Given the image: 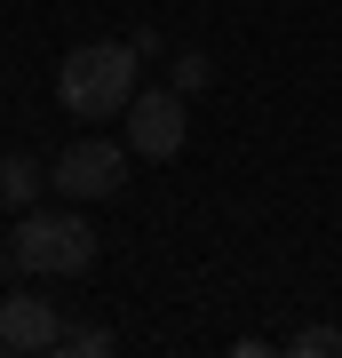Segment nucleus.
Masks as SVG:
<instances>
[{"mask_svg":"<svg viewBox=\"0 0 342 358\" xmlns=\"http://www.w3.org/2000/svg\"><path fill=\"white\" fill-rule=\"evenodd\" d=\"M136 96V40H80L56 64V103L80 120H120Z\"/></svg>","mask_w":342,"mask_h":358,"instance_id":"1","label":"nucleus"},{"mask_svg":"<svg viewBox=\"0 0 342 358\" xmlns=\"http://www.w3.org/2000/svg\"><path fill=\"white\" fill-rule=\"evenodd\" d=\"M8 247H16V271H32V279H80L96 263V223L72 207H24Z\"/></svg>","mask_w":342,"mask_h":358,"instance_id":"2","label":"nucleus"},{"mask_svg":"<svg viewBox=\"0 0 342 358\" xmlns=\"http://www.w3.org/2000/svg\"><path fill=\"white\" fill-rule=\"evenodd\" d=\"M191 136V112L176 88H136L127 96V152L136 159H176Z\"/></svg>","mask_w":342,"mask_h":358,"instance_id":"3","label":"nucleus"},{"mask_svg":"<svg viewBox=\"0 0 342 358\" xmlns=\"http://www.w3.org/2000/svg\"><path fill=\"white\" fill-rule=\"evenodd\" d=\"M48 183H56L64 199H112L120 183H127V143H112V136L72 143V152L48 167Z\"/></svg>","mask_w":342,"mask_h":358,"instance_id":"4","label":"nucleus"},{"mask_svg":"<svg viewBox=\"0 0 342 358\" xmlns=\"http://www.w3.org/2000/svg\"><path fill=\"white\" fill-rule=\"evenodd\" d=\"M56 334H64V319H56L48 294H32V287H8V294H0V350H16V358H48Z\"/></svg>","mask_w":342,"mask_h":358,"instance_id":"5","label":"nucleus"},{"mask_svg":"<svg viewBox=\"0 0 342 358\" xmlns=\"http://www.w3.org/2000/svg\"><path fill=\"white\" fill-rule=\"evenodd\" d=\"M40 192H48V167H40L32 152H8V159H0V207L24 215V207H40Z\"/></svg>","mask_w":342,"mask_h":358,"instance_id":"6","label":"nucleus"},{"mask_svg":"<svg viewBox=\"0 0 342 358\" xmlns=\"http://www.w3.org/2000/svg\"><path fill=\"white\" fill-rule=\"evenodd\" d=\"M207 80H215V64H207L199 48H176V64H167V88H176V96H199Z\"/></svg>","mask_w":342,"mask_h":358,"instance_id":"7","label":"nucleus"},{"mask_svg":"<svg viewBox=\"0 0 342 358\" xmlns=\"http://www.w3.org/2000/svg\"><path fill=\"white\" fill-rule=\"evenodd\" d=\"M56 350H64V358H104V350H112V327H64Z\"/></svg>","mask_w":342,"mask_h":358,"instance_id":"8","label":"nucleus"},{"mask_svg":"<svg viewBox=\"0 0 342 358\" xmlns=\"http://www.w3.org/2000/svg\"><path fill=\"white\" fill-rule=\"evenodd\" d=\"M287 350H294V358H342V327H303Z\"/></svg>","mask_w":342,"mask_h":358,"instance_id":"9","label":"nucleus"},{"mask_svg":"<svg viewBox=\"0 0 342 358\" xmlns=\"http://www.w3.org/2000/svg\"><path fill=\"white\" fill-rule=\"evenodd\" d=\"M8 271H16V247H8V239H0V287H8Z\"/></svg>","mask_w":342,"mask_h":358,"instance_id":"10","label":"nucleus"}]
</instances>
